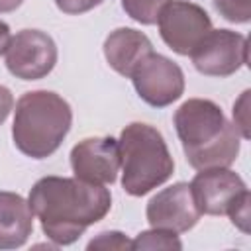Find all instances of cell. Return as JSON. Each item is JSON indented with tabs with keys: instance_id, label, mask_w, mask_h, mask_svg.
<instances>
[{
	"instance_id": "1",
	"label": "cell",
	"mask_w": 251,
	"mask_h": 251,
	"mask_svg": "<svg viewBox=\"0 0 251 251\" xmlns=\"http://www.w3.org/2000/svg\"><path fill=\"white\" fill-rule=\"evenodd\" d=\"M39 218L43 233L55 245L75 243L88 226L100 222L112 208L110 190L104 184L67 176L39 178L27 198Z\"/></svg>"
},
{
	"instance_id": "2",
	"label": "cell",
	"mask_w": 251,
	"mask_h": 251,
	"mask_svg": "<svg viewBox=\"0 0 251 251\" xmlns=\"http://www.w3.org/2000/svg\"><path fill=\"white\" fill-rule=\"evenodd\" d=\"M173 122L186 161L196 171L229 167L237 159L239 131L216 102L190 98L180 104Z\"/></svg>"
},
{
	"instance_id": "3",
	"label": "cell",
	"mask_w": 251,
	"mask_h": 251,
	"mask_svg": "<svg viewBox=\"0 0 251 251\" xmlns=\"http://www.w3.org/2000/svg\"><path fill=\"white\" fill-rule=\"evenodd\" d=\"M71 124L73 112L63 96L51 90H33L22 94L16 104L12 137L24 155L45 159L61 147Z\"/></svg>"
},
{
	"instance_id": "4",
	"label": "cell",
	"mask_w": 251,
	"mask_h": 251,
	"mask_svg": "<svg viewBox=\"0 0 251 251\" xmlns=\"http://www.w3.org/2000/svg\"><path fill=\"white\" fill-rule=\"evenodd\" d=\"M118 147L122 186L127 194L143 196L171 178L175 161L157 127L133 122L122 129Z\"/></svg>"
},
{
	"instance_id": "5",
	"label": "cell",
	"mask_w": 251,
	"mask_h": 251,
	"mask_svg": "<svg viewBox=\"0 0 251 251\" xmlns=\"http://www.w3.org/2000/svg\"><path fill=\"white\" fill-rule=\"evenodd\" d=\"M131 82L143 102L165 108L176 102L184 92L182 69L165 55L149 53L131 73Z\"/></svg>"
},
{
	"instance_id": "6",
	"label": "cell",
	"mask_w": 251,
	"mask_h": 251,
	"mask_svg": "<svg viewBox=\"0 0 251 251\" xmlns=\"http://www.w3.org/2000/svg\"><path fill=\"white\" fill-rule=\"evenodd\" d=\"M163 41L178 55H190L212 29V20L204 8L186 0H171L157 18Z\"/></svg>"
},
{
	"instance_id": "7",
	"label": "cell",
	"mask_w": 251,
	"mask_h": 251,
	"mask_svg": "<svg viewBox=\"0 0 251 251\" xmlns=\"http://www.w3.org/2000/svg\"><path fill=\"white\" fill-rule=\"evenodd\" d=\"M190 59L196 71L206 76H229L247 63V39L231 29H210Z\"/></svg>"
},
{
	"instance_id": "8",
	"label": "cell",
	"mask_w": 251,
	"mask_h": 251,
	"mask_svg": "<svg viewBox=\"0 0 251 251\" xmlns=\"http://www.w3.org/2000/svg\"><path fill=\"white\" fill-rule=\"evenodd\" d=\"M57 63L55 41L39 29L18 31L6 49L8 71L22 80H39L47 76Z\"/></svg>"
},
{
	"instance_id": "9",
	"label": "cell",
	"mask_w": 251,
	"mask_h": 251,
	"mask_svg": "<svg viewBox=\"0 0 251 251\" xmlns=\"http://www.w3.org/2000/svg\"><path fill=\"white\" fill-rule=\"evenodd\" d=\"M190 188L200 214L208 216L227 214L239 200L249 196L243 178L227 167L200 171L192 178Z\"/></svg>"
},
{
	"instance_id": "10",
	"label": "cell",
	"mask_w": 251,
	"mask_h": 251,
	"mask_svg": "<svg viewBox=\"0 0 251 251\" xmlns=\"http://www.w3.org/2000/svg\"><path fill=\"white\" fill-rule=\"evenodd\" d=\"M200 216L188 182H176L163 188L147 204V222L157 229L184 233L198 224Z\"/></svg>"
},
{
	"instance_id": "11",
	"label": "cell",
	"mask_w": 251,
	"mask_h": 251,
	"mask_svg": "<svg viewBox=\"0 0 251 251\" xmlns=\"http://www.w3.org/2000/svg\"><path fill=\"white\" fill-rule=\"evenodd\" d=\"M71 167L76 178L94 184H112L120 171V147L114 137H86L71 151Z\"/></svg>"
},
{
	"instance_id": "12",
	"label": "cell",
	"mask_w": 251,
	"mask_h": 251,
	"mask_svg": "<svg viewBox=\"0 0 251 251\" xmlns=\"http://www.w3.org/2000/svg\"><path fill=\"white\" fill-rule=\"evenodd\" d=\"M153 53L149 37L131 27H118L104 41V57L108 65L122 76H131L133 69Z\"/></svg>"
},
{
	"instance_id": "13",
	"label": "cell",
	"mask_w": 251,
	"mask_h": 251,
	"mask_svg": "<svg viewBox=\"0 0 251 251\" xmlns=\"http://www.w3.org/2000/svg\"><path fill=\"white\" fill-rule=\"evenodd\" d=\"M33 229V212L16 192H0V249L22 247Z\"/></svg>"
},
{
	"instance_id": "14",
	"label": "cell",
	"mask_w": 251,
	"mask_h": 251,
	"mask_svg": "<svg viewBox=\"0 0 251 251\" xmlns=\"http://www.w3.org/2000/svg\"><path fill=\"white\" fill-rule=\"evenodd\" d=\"M131 249H182V243L175 231L153 227L149 231H141L131 241Z\"/></svg>"
},
{
	"instance_id": "15",
	"label": "cell",
	"mask_w": 251,
	"mask_h": 251,
	"mask_svg": "<svg viewBox=\"0 0 251 251\" xmlns=\"http://www.w3.org/2000/svg\"><path fill=\"white\" fill-rule=\"evenodd\" d=\"M171 0H122V8L131 20L143 25H151V24H157L159 12Z\"/></svg>"
},
{
	"instance_id": "16",
	"label": "cell",
	"mask_w": 251,
	"mask_h": 251,
	"mask_svg": "<svg viewBox=\"0 0 251 251\" xmlns=\"http://www.w3.org/2000/svg\"><path fill=\"white\" fill-rule=\"evenodd\" d=\"M220 16L233 24H247L251 20V0H214Z\"/></svg>"
},
{
	"instance_id": "17",
	"label": "cell",
	"mask_w": 251,
	"mask_h": 251,
	"mask_svg": "<svg viewBox=\"0 0 251 251\" xmlns=\"http://www.w3.org/2000/svg\"><path fill=\"white\" fill-rule=\"evenodd\" d=\"M86 249H131V241L122 231H102L86 245Z\"/></svg>"
},
{
	"instance_id": "18",
	"label": "cell",
	"mask_w": 251,
	"mask_h": 251,
	"mask_svg": "<svg viewBox=\"0 0 251 251\" xmlns=\"http://www.w3.org/2000/svg\"><path fill=\"white\" fill-rule=\"evenodd\" d=\"M247 110H249V90H245L239 100L233 104V120H235V129L243 139L249 137V120H247Z\"/></svg>"
},
{
	"instance_id": "19",
	"label": "cell",
	"mask_w": 251,
	"mask_h": 251,
	"mask_svg": "<svg viewBox=\"0 0 251 251\" xmlns=\"http://www.w3.org/2000/svg\"><path fill=\"white\" fill-rule=\"evenodd\" d=\"M104 0H55L57 8L65 14H84L96 6H100Z\"/></svg>"
},
{
	"instance_id": "20",
	"label": "cell",
	"mask_w": 251,
	"mask_h": 251,
	"mask_svg": "<svg viewBox=\"0 0 251 251\" xmlns=\"http://www.w3.org/2000/svg\"><path fill=\"white\" fill-rule=\"evenodd\" d=\"M12 108H14V96H12V92L6 86L0 84V126L8 120Z\"/></svg>"
},
{
	"instance_id": "21",
	"label": "cell",
	"mask_w": 251,
	"mask_h": 251,
	"mask_svg": "<svg viewBox=\"0 0 251 251\" xmlns=\"http://www.w3.org/2000/svg\"><path fill=\"white\" fill-rule=\"evenodd\" d=\"M10 39H12V35H10L8 24H4V22L0 20V55L6 53V49H8V45H10Z\"/></svg>"
},
{
	"instance_id": "22",
	"label": "cell",
	"mask_w": 251,
	"mask_h": 251,
	"mask_svg": "<svg viewBox=\"0 0 251 251\" xmlns=\"http://www.w3.org/2000/svg\"><path fill=\"white\" fill-rule=\"evenodd\" d=\"M24 0H0V14H6V12H14L16 8L22 6Z\"/></svg>"
}]
</instances>
